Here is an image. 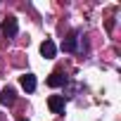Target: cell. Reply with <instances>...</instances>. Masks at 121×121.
I'll return each instance as SVG.
<instances>
[{
	"label": "cell",
	"instance_id": "1",
	"mask_svg": "<svg viewBox=\"0 0 121 121\" xmlns=\"http://www.w3.org/2000/svg\"><path fill=\"white\" fill-rule=\"evenodd\" d=\"M0 31H3L5 38H14V36L19 33V22H17L14 17H7V19L3 22V26H0Z\"/></svg>",
	"mask_w": 121,
	"mask_h": 121
},
{
	"label": "cell",
	"instance_id": "2",
	"mask_svg": "<svg viewBox=\"0 0 121 121\" xmlns=\"http://www.w3.org/2000/svg\"><path fill=\"white\" fill-rule=\"evenodd\" d=\"M48 107H50V112H52V114H62V112H64V107H67L64 95H52V97L48 100Z\"/></svg>",
	"mask_w": 121,
	"mask_h": 121
},
{
	"label": "cell",
	"instance_id": "3",
	"mask_svg": "<svg viewBox=\"0 0 121 121\" xmlns=\"http://www.w3.org/2000/svg\"><path fill=\"white\" fill-rule=\"evenodd\" d=\"M62 50L64 52H76L78 50V31H71L69 33V38L62 43Z\"/></svg>",
	"mask_w": 121,
	"mask_h": 121
},
{
	"label": "cell",
	"instance_id": "4",
	"mask_svg": "<svg viewBox=\"0 0 121 121\" xmlns=\"http://www.w3.org/2000/svg\"><path fill=\"white\" fill-rule=\"evenodd\" d=\"M40 55H43L45 59H52V57L57 55V45H55L50 38H48V40H43V43H40Z\"/></svg>",
	"mask_w": 121,
	"mask_h": 121
},
{
	"label": "cell",
	"instance_id": "5",
	"mask_svg": "<svg viewBox=\"0 0 121 121\" xmlns=\"http://www.w3.org/2000/svg\"><path fill=\"white\" fill-rule=\"evenodd\" d=\"M69 83V78L62 74V71H55V74H50V78H48V86L50 88H59V86H67Z\"/></svg>",
	"mask_w": 121,
	"mask_h": 121
},
{
	"label": "cell",
	"instance_id": "6",
	"mask_svg": "<svg viewBox=\"0 0 121 121\" xmlns=\"http://www.w3.org/2000/svg\"><path fill=\"white\" fill-rule=\"evenodd\" d=\"M14 100H17V93H14V88H3V90H0V104H14Z\"/></svg>",
	"mask_w": 121,
	"mask_h": 121
},
{
	"label": "cell",
	"instance_id": "7",
	"mask_svg": "<svg viewBox=\"0 0 121 121\" xmlns=\"http://www.w3.org/2000/svg\"><path fill=\"white\" fill-rule=\"evenodd\" d=\"M19 81H22V88H24L26 93H33V90H36V86H38V83H36V76H33V74H24V76H22Z\"/></svg>",
	"mask_w": 121,
	"mask_h": 121
}]
</instances>
